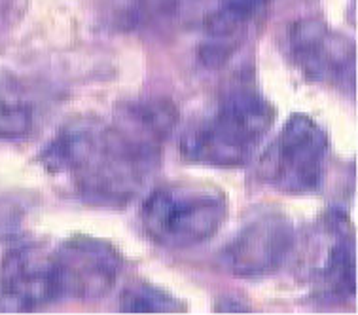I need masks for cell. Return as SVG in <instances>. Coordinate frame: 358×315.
Segmentation results:
<instances>
[{
    "mask_svg": "<svg viewBox=\"0 0 358 315\" xmlns=\"http://www.w3.org/2000/svg\"><path fill=\"white\" fill-rule=\"evenodd\" d=\"M175 124L176 108L163 99L129 103L110 124L82 118L65 125L40 162L85 202L127 204L152 177Z\"/></svg>",
    "mask_w": 358,
    "mask_h": 315,
    "instance_id": "cell-1",
    "label": "cell"
},
{
    "mask_svg": "<svg viewBox=\"0 0 358 315\" xmlns=\"http://www.w3.org/2000/svg\"><path fill=\"white\" fill-rule=\"evenodd\" d=\"M275 122V108L250 85H237L186 127L180 150L189 162L234 169L250 160Z\"/></svg>",
    "mask_w": 358,
    "mask_h": 315,
    "instance_id": "cell-2",
    "label": "cell"
},
{
    "mask_svg": "<svg viewBox=\"0 0 358 315\" xmlns=\"http://www.w3.org/2000/svg\"><path fill=\"white\" fill-rule=\"evenodd\" d=\"M226 217L228 200L208 184H165L141 207L146 237L167 249H188L208 241Z\"/></svg>",
    "mask_w": 358,
    "mask_h": 315,
    "instance_id": "cell-3",
    "label": "cell"
},
{
    "mask_svg": "<svg viewBox=\"0 0 358 315\" xmlns=\"http://www.w3.org/2000/svg\"><path fill=\"white\" fill-rule=\"evenodd\" d=\"M328 137L311 116L292 114L262 154V181L287 194H309L324 181Z\"/></svg>",
    "mask_w": 358,
    "mask_h": 315,
    "instance_id": "cell-4",
    "label": "cell"
},
{
    "mask_svg": "<svg viewBox=\"0 0 358 315\" xmlns=\"http://www.w3.org/2000/svg\"><path fill=\"white\" fill-rule=\"evenodd\" d=\"M65 300V279L57 245H21L0 262V308L36 312Z\"/></svg>",
    "mask_w": 358,
    "mask_h": 315,
    "instance_id": "cell-5",
    "label": "cell"
},
{
    "mask_svg": "<svg viewBox=\"0 0 358 315\" xmlns=\"http://www.w3.org/2000/svg\"><path fill=\"white\" fill-rule=\"evenodd\" d=\"M294 247L292 220L279 211H262L229 239L220 262L231 276L266 277L287 262Z\"/></svg>",
    "mask_w": 358,
    "mask_h": 315,
    "instance_id": "cell-6",
    "label": "cell"
},
{
    "mask_svg": "<svg viewBox=\"0 0 358 315\" xmlns=\"http://www.w3.org/2000/svg\"><path fill=\"white\" fill-rule=\"evenodd\" d=\"M292 63L307 80L351 88L357 69V46L322 20H301L288 33Z\"/></svg>",
    "mask_w": 358,
    "mask_h": 315,
    "instance_id": "cell-7",
    "label": "cell"
},
{
    "mask_svg": "<svg viewBox=\"0 0 358 315\" xmlns=\"http://www.w3.org/2000/svg\"><path fill=\"white\" fill-rule=\"evenodd\" d=\"M307 276L313 289L324 300L343 302L357 293L355 237L345 215L339 211L326 215L313 232Z\"/></svg>",
    "mask_w": 358,
    "mask_h": 315,
    "instance_id": "cell-8",
    "label": "cell"
},
{
    "mask_svg": "<svg viewBox=\"0 0 358 315\" xmlns=\"http://www.w3.org/2000/svg\"><path fill=\"white\" fill-rule=\"evenodd\" d=\"M65 272L66 300H93L108 295L122 270V260L108 243L74 236L57 245Z\"/></svg>",
    "mask_w": 358,
    "mask_h": 315,
    "instance_id": "cell-9",
    "label": "cell"
},
{
    "mask_svg": "<svg viewBox=\"0 0 358 315\" xmlns=\"http://www.w3.org/2000/svg\"><path fill=\"white\" fill-rule=\"evenodd\" d=\"M269 0H218L205 18V40L199 57L208 69L226 65L247 40L252 21L266 10Z\"/></svg>",
    "mask_w": 358,
    "mask_h": 315,
    "instance_id": "cell-10",
    "label": "cell"
},
{
    "mask_svg": "<svg viewBox=\"0 0 358 315\" xmlns=\"http://www.w3.org/2000/svg\"><path fill=\"white\" fill-rule=\"evenodd\" d=\"M36 106L20 85L0 82V141H17L33 133Z\"/></svg>",
    "mask_w": 358,
    "mask_h": 315,
    "instance_id": "cell-11",
    "label": "cell"
},
{
    "mask_svg": "<svg viewBox=\"0 0 358 315\" xmlns=\"http://www.w3.org/2000/svg\"><path fill=\"white\" fill-rule=\"evenodd\" d=\"M120 309L127 314H175L184 306L167 290H162L148 283H133L122 293Z\"/></svg>",
    "mask_w": 358,
    "mask_h": 315,
    "instance_id": "cell-12",
    "label": "cell"
}]
</instances>
